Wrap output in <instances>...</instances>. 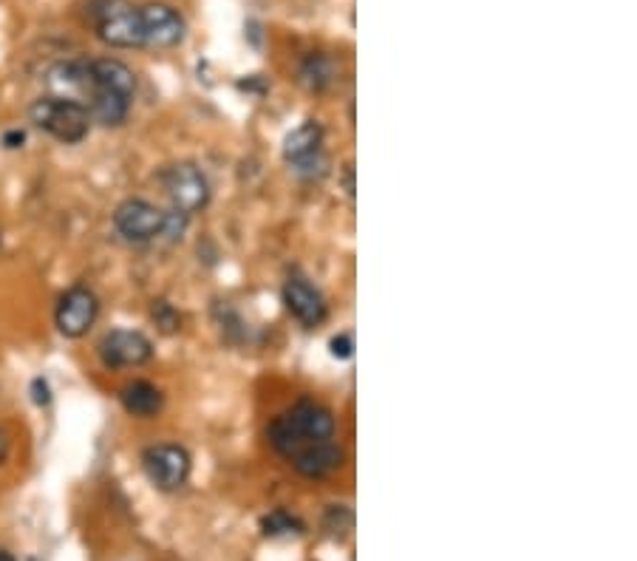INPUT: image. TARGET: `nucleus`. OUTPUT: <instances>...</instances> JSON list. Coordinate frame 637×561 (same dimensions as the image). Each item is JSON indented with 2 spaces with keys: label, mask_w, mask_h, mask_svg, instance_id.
Here are the masks:
<instances>
[{
  "label": "nucleus",
  "mask_w": 637,
  "mask_h": 561,
  "mask_svg": "<svg viewBox=\"0 0 637 561\" xmlns=\"http://www.w3.org/2000/svg\"><path fill=\"white\" fill-rule=\"evenodd\" d=\"M267 437L278 454L292 460L297 451H304L311 442L332 440L334 417L326 405L315 403V400H297L290 412L269 423Z\"/></svg>",
  "instance_id": "1"
},
{
  "label": "nucleus",
  "mask_w": 637,
  "mask_h": 561,
  "mask_svg": "<svg viewBox=\"0 0 637 561\" xmlns=\"http://www.w3.org/2000/svg\"><path fill=\"white\" fill-rule=\"evenodd\" d=\"M28 117L35 122L37 129L46 131L51 139L63 145H77L83 143L88 131H91V114L88 108L79 106L74 100H63V97H40V100L32 102L28 108Z\"/></svg>",
  "instance_id": "2"
},
{
  "label": "nucleus",
  "mask_w": 637,
  "mask_h": 561,
  "mask_svg": "<svg viewBox=\"0 0 637 561\" xmlns=\"http://www.w3.org/2000/svg\"><path fill=\"white\" fill-rule=\"evenodd\" d=\"M162 187L168 193L170 205L179 214H198L210 202V185L207 176L193 162H176L162 171Z\"/></svg>",
  "instance_id": "3"
},
{
  "label": "nucleus",
  "mask_w": 637,
  "mask_h": 561,
  "mask_svg": "<svg viewBox=\"0 0 637 561\" xmlns=\"http://www.w3.org/2000/svg\"><path fill=\"white\" fill-rule=\"evenodd\" d=\"M97 35L102 44L113 49H136L142 46L139 9H134L125 0H102L97 9Z\"/></svg>",
  "instance_id": "4"
},
{
  "label": "nucleus",
  "mask_w": 637,
  "mask_h": 561,
  "mask_svg": "<svg viewBox=\"0 0 637 561\" xmlns=\"http://www.w3.org/2000/svg\"><path fill=\"white\" fill-rule=\"evenodd\" d=\"M113 228L131 244H148L162 239L164 210L145 199H125L113 210Z\"/></svg>",
  "instance_id": "5"
},
{
  "label": "nucleus",
  "mask_w": 637,
  "mask_h": 561,
  "mask_svg": "<svg viewBox=\"0 0 637 561\" xmlns=\"http://www.w3.org/2000/svg\"><path fill=\"white\" fill-rule=\"evenodd\" d=\"M283 159L295 168L301 176L315 179L326 173V157H323V129L318 122H304L301 129L292 131L283 139Z\"/></svg>",
  "instance_id": "6"
},
{
  "label": "nucleus",
  "mask_w": 637,
  "mask_h": 561,
  "mask_svg": "<svg viewBox=\"0 0 637 561\" xmlns=\"http://www.w3.org/2000/svg\"><path fill=\"white\" fill-rule=\"evenodd\" d=\"M99 361L106 369H131L154 357V343L134 329H111L97 346Z\"/></svg>",
  "instance_id": "7"
},
{
  "label": "nucleus",
  "mask_w": 637,
  "mask_h": 561,
  "mask_svg": "<svg viewBox=\"0 0 637 561\" xmlns=\"http://www.w3.org/2000/svg\"><path fill=\"white\" fill-rule=\"evenodd\" d=\"M142 465L159 490H179L191 476V454L182 446H150L142 454Z\"/></svg>",
  "instance_id": "8"
},
{
  "label": "nucleus",
  "mask_w": 637,
  "mask_h": 561,
  "mask_svg": "<svg viewBox=\"0 0 637 561\" xmlns=\"http://www.w3.org/2000/svg\"><path fill=\"white\" fill-rule=\"evenodd\" d=\"M139 26H142V46L150 49H173L184 40V17L168 3H145L139 7Z\"/></svg>",
  "instance_id": "9"
},
{
  "label": "nucleus",
  "mask_w": 637,
  "mask_h": 561,
  "mask_svg": "<svg viewBox=\"0 0 637 561\" xmlns=\"http://www.w3.org/2000/svg\"><path fill=\"white\" fill-rule=\"evenodd\" d=\"M99 313V301L88 286H71L57 304L54 324L65 338H83L94 327Z\"/></svg>",
  "instance_id": "10"
},
{
  "label": "nucleus",
  "mask_w": 637,
  "mask_h": 561,
  "mask_svg": "<svg viewBox=\"0 0 637 561\" xmlns=\"http://www.w3.org/2000/svg\"><path fill=\"white\" fill-rule=\"evenodd\" d=\"M283 304L290 309V315L295 320H301L304 327H320L329 315L326 309V301L315 286L306 281V278H290L286 284H283Z\"/></svg>",
  "instance_id": "11"
},
{
  "label": "nucleus",
  "mask_w": 637,
  "mask_h": 561,
  "mask_svg": "<svg viewBox=\"0 0 637 561\" xmlns=\"http://www.w3.org/2000/svg\"><path fill=\"white\" fill-rule=\"evenodd\" d=\"M290 462L295 465L297 474H304L306 479H323V476L334 474L343 465V448L334 440L311 442L304 451H297Z\"/></svg>",
  "instance_id": "12"
},
{
  "label": "nucleus",
  "mask_w": 637,
  "mask_h": 561,
  "mask_svg": "<svg viewBox=\"0 0 637 561\" xmlns=\"http://www.w3.org/2000/svg\"><path fill=\"white\" fill-rule=\"evenodd\" d=\"M120 400H122V408H125L131 417H139V419H148V417H156V414L162 412V391L156 389L154 383H148V380H134V383H127L125 389L120 391Z\"/></svg>",
  "instance_id": "13"
},
{
  "label": "nucleus",
  "mask_w": 637,
  "mask_h": 561,
  "mask_svg": "<svg viewBox=\"0 0 637 561\" xmlns=\"http://www.w3.org/2000/svg\"><path fill=\"white\" fill-rule=\"evenodd\" d=\"M301 83H304L309 92H326L332 88L334 83V60L326 58V54H309V58L301 63Z\"/></svg>",
  "instance_id": "14"
},
{
  "label": "nucleus",
  "mask_w": 637,
  "mask_h": 561,
  "mask_svg": "<svg viewBox=\"0 0 637 561\" xmlns=\"http://www.w3.org/2000/svg\"><path fill=\"white\" fill-rule=\"evenodd\" d=\"M261 527L267 536H292V533H304L301 519H295L286 511H275V513H269V516H264Z\"/></svg>",
  "instance_id": "15"
},
{
  "label": "nucleus",
  "mask_w": 637,
  "mask_h": 561,
  "mask_svg": "<svg viewBox=\"0 0 637 561\" xmlns=\"http://www.w3.org/2000/svg\"><path fill=\"white\" fill-rule=\"evenodd\" d=\"M150 315H154L156 327H162V332H176L179 329V315H176V309L168 304V301H154V309H150Z\"/></svg>",
  "instance_id": "16"
},
{
  "label": "nucleus",
  "mask_w": 637,
  "mask_h": 561,
  "mask_svg": "<svg viewBox=\"0 0 637 561\" xmlns=\"http://www.w3.org/2000/svg\"><path fill=\"white\" fill-rule=\"evenodd\" d=\"M329 349H332V357H338V361H348V357L354 355V343L348 334H338V338H332Z\"/></svg>",
  "instance_id": "17"
},
{
  "label": "nucleus",
  "mask_w": 637,
  "mask_h": 561,
  "mask_svg": "<svg viewBox=\"0 0 637 561\" xmlns=\"http://www.w3.org/2000/svg\"><path fill=\"white\" fill-rule=\"evenodd\" d=\"M32 400H35V405L51 403V386L46 377H35V380H32Z\"/></svg>",
  "instance_id": "18"
},
{
  "label": "nucleus",
  "mask_w": 637,
  "mask_h": 561,
  "mask_svg": "<svg viewBox=\"0 0 637 561\" xmlns=\"http://www.w3.org/2000/svg\"><path fill=\"white\" fill-rule=\"evenodd\" d=\"M23 143H26V131H9V134L3 136V145H7V148H21Z\"/></svg>",
  "instance_id": "19"
},
{
  "label": "nucleus",
  "mask_w": 637,
  "mask_h": 561,
  "mask_svg": "<svg viewBox=\"0 0 637 561\" xmlns=\"http://www.w3.org/2000/svg\"><path fill=\"white\" fill-rule=\"evenodd\" d=\"M7 456H9V437H7V431L0 428V465L7 462Z\"/></svg>",
  "instance_id": "20"
},
{
  "label": "nucleus",
  "mask_w": 637,
  "mask_h": 561,
  "mask_svg": "<svg viewBox=\"0 0 637 561\" xmlns=\"http://www.w3.org/2000/svg\"><path fill=\"white\" fill-rule=\"evenodd\" d=\"M0 561H14V559L9 553H3V550H0Z\"/></svg>",
  "instance_id": "21"
}]
</instances>
